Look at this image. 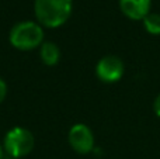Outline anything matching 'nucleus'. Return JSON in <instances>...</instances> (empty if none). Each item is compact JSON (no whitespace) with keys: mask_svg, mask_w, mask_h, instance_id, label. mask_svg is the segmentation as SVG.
<instances>
[{"mask_svg":"<svg viewBox=\"0 0 160 159\" xmlns=\"http://www.w3.org/2000/svg\"><path fill=\"white\" fill-rule=\"evenodd\" d=\"M68 141H69L73 151L78 152V154H82V155L88 154V152H91L94 148L93 131H91L86 124H75V126L69 130Z\"/></svg>","mask_w":160,"mask_h":159,"instance_id":"nucleus-5","label":"nucleus"},{"mask_svg":"<svg viewBox=\"0 0 160 159\" xmlns=\"http://www.w3.org/2000/svg\"><path fill=\"white\" fill-rule=\"evenodd\" d=\"M145 30L152 35H160V14L149 13L143 18Z\"/></svg>","mask_w":160,"mask_h":159,"instance_id":"nucleus-8","label":"nucleus"},{"mask_svg":"<svg viewBox=\"0 0 160 159\" xmlns=\"http://www.w3.org/2000/svg\"><path fill=\"white\" fill-rule=\"evenodd\" d=\"M10 44L16 49L31 51L39 48L44 42V28L39 23L20 21L10 30Z\"/></svg>","mask_w":160,"mask_h":159,"instance_id":"nucleus-2","label":"nucleus"},{"mask_svg":"<svg viewBox=\"0 0 160 159\" xmlns=\"http://www.w3.org/2000/svg\"><path fill=\"white\" fill-rule=\"evenodd\" d=\"M34 135L30 130L22 127H14L4 135L3 141V149L10 155L11 158L18 159L27 156L34 149Z\"/></svg>","mask_w":160,"mask_h":159,"instance_id":"nucleus-3","label":"nucleus"},{"mask_svg":"<svg viewBox=\"0 0 160 159\" xmlns=\"http://www.w3.org/2000/svg\"><path fill=\"white\" fill-rule=\"evenodd\" d=\"M3 152H4V149H3V145H0V159H3Z\"/></svg>","mask_w":160,"mask_h":159,"instance_id":"nucleus-11","label":"nucleus"},{"mask_svg":"<svg viewBox=\"0 0 160 159\" xmlns=\"http://www.w3.org/2000/svg\"><path fill=\"white\" fill-rule=\"evenodd\" d=\"M153 109H155L156 115H158V117L160 118V95L155 99V103H153Z\"/></svg>","mask_w":160,"mask_h":159,"instance_id":"nucleus-10","label":"nucleus"},{"mask_svg":"<svg viewBox=\"0 0 160 159\" xmlns=\"http://www.w3.org/2000/svg\"><path fill=\"white\" fill-rule=\"evenodd\" d=\"M152 0H119L121 11L131 20H143L150 13Z\"/></svg>","mask_w":160,"mask_h":159,"instance_id":"nucleus-6","label":"nucleus"},{"mask_svg":"<svg viewBox=\"0 0 160 159\" xmlns=\"http://www.w3.org/2000/svg\"><path fill=\"white\" fill-rule=\"evenodd\" d=\"M39 56L47 66H55L61 59V49L55 42L44 41L39 47Z\"/></svg>","mask_w":160,"mask_h":159,"instance_id":"nucleus-7","label":"nucleus"},{"mask_svg":"<svg viewBox=\"0 0 160 159\" xmlns=\"http://www.w3.org/2000/svg\"><path fill=\"white\" fill-rule=\"evenodd\" d=\"M72 0H35L34 11L38 23L47 28H58L69 20L72 14Z\"/></svg>","mask_w":160,"mask_h":159,"instance_id":"nucleus-1","label":"nucleus"},{"mask_svg":"<svg viewBox=\"0 0 160 159\" xmlns=\"http://www.w3.org/2000/svg\"><path fill=\"white\" fill-rule=\"evenodd\" d=\"M6 96H7V85H6V82L3 80L2 78H0V103L6 99Z\"/></svg>","mask_w":160,"mask_h":159,"instance_id":"nucleus-9","label":"nucleus"},{"mask_svg":"<svg viewBox=\"0 0 160 159\" xmlns=\"http://www.w3.org/2000/svg\"><path fill=\"white\" fill-rule=\"evenodd\" d=\"M125 72L124 62L115 55L102 56L96 66V75L104 83H115Z\"/></svg>","mask_w":160,"mask_h":159,"instance_id":"nucleus-4","label":"nucleus"}]
</instances>
